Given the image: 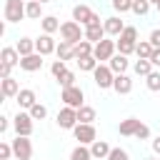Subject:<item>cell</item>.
Returning a JSON list of instances; mask_svg holds the SVG:
<instances>
[{
  "label": "cell",
  "instance_id": "cb8c5ba5",
  "mask_svg": "<svg viewBox=\"0 0 160 160\" xmlns=\"http://www.w3.org/2000/svg\"><path fill=\"white\" fill-rule=\"evenodd\" d=\"M25 12H28L30 20H42V18H45V15H42V2H38V0H30L28 8H25Z\"/></svg>",
  "mask_w": 160,
  "mask_h": 160
},
{
  "label": "cell",
  "instance_id": "5bb4252c",
  "mask_svg": "<svg viewBox=\"0 0 160 160\" xmlns=\"http://www.w3.org/2000/svg\"><path fill=\"white\" fill-rule=\"evenodd\" d=\"M20 68H22V70H28V72H35V70H40V68H42V55H40V52L25 55V58L20 60Z\"/></svg>",
  "mask_w": 160,
  "mask_h": 160
},
{
  "label": "cell",
  "instance_id": "60d3db41",
  "mask_svg": "<svg viewBox=\"0 0 160 160\" xmlns=\"http://www.w3.org/2000/svg\"><path fill=\"white\" fill-rule=\"evenodd\" d=\"M12 158V145L10 142H0V160H10Z\"/></svg>",
  "mask_w": 160,
  "mask_h": 160
},
{
  "label": "cell",
  "instance_id": "bcb514c9",
  "mask_svg": "<svg viewBox=\"0 0 160 160\" xmlns=\"http://www.w3.org/2000/svg\"><path fill=\"white\" fill-rule=\"evenodd\" d=\"M8 128H10V120H8L5 115H2V118H0V132H5Z\"/></svg>",
  "mask_w": 160,
  "mask_h": 160
},
{
  "label": "cell",
  "instance_id": "4316f807",
  "mask_svg": "<svg viewBox=\"0 0 160 160\" xmlns=\"http://www.w3.org/2000/svg\"><path fill=\"white\" fill-rule=\"evenodd\" d=\"M40 25H42V32H48V35H52L55 30H60V22H58L55 15H45V18L40 20Z\"/></svg>",
  "mask_w": 160,
  "mask_h": 160
},
{
  "label": "cell",
  "instance_id": "277c9868",
  "mask_svg": "<svg viewBox=\"0 0 160 160\" xmlns=\"http://www.w3.org/2000/svg\"><path fill=\"white\" fill-rule=\"evenodd\" d=\"M60 100H62L68 108L80 110V108H82V100H85V92H82L78 85H72V88H65V90L60 92Z\"/></svg>",
  "mask_w": 160,
  "mask_h": 160
},
{
  "label": "cell",
  "instance_id": "1f68e13d",
  "mask_svg": "<svg viewBox=\"0 0 160 160\" xmlns=\"http://www.w3.org/2000/svg\"><path fill=\"white\" fill-rule=\"evenodd\" d=\"M135 72L142 75V78H148V75L152 72V62H150V60H138V62H135Z\"/></svg>",
  "mask_w": 160,
  "mask_h": 160
},
{
  "label": "cell",
  "instance_id": "9c48e42d",
  "mask_svg": "<svg viewBox=\"0 0 160 160\" xmlns=\"http://www.w3.org/2000/svg\"><path fill=\"white\" fill-rule=\"evenodd\" d=\"M72 20L88 28L90 22H95V20H100V15H95V12H92V10L88 8V5H75V8H72Z\"/></svg>",
  "mask_w": 160,
  "mask_h": 160
},
{
  "label": "cell",
  "instance_id": "7c38bea8",
  "mask_svg": "<svg viewBox=\"0 0 160 160\" xmlns=\"http://www.w3.org/2000/svg\"><path fill=\"white\" fill-rule=\"evenodd\" d=\"M85 40H90L92 45H98L100 40H105V28H102L100 20H95V22H90L85 28Z\"/></svg>",
  "mask_w": 160,
  "mask_h": 160
},
{
  "label": "cell",
  "instance_id": "4dcf8cb0",
  "mask_svg": "<svg viewBox=\"0 0 160 160\" xmlns=\"http://www.w3.org/2000/svg\"><path fill=\"white\" fill-rule=\"evenodd\" d=\"M78 65H80V70H85V72H92V70H95L100 62H98V60L90 55V58H80V60H78Z\"/></svg>",
  "mask_w": 160,
  "mask_h": 160
},
{
  "label": "cell",
  "instance_id": "5b68a950",
  "mask_svg": "<svg viewBox=\"0 0 160 160\" xmlns=\"http://www.w3.org/2000/svg\"><path fill=\"white\" fill-rule=\"evenodd\" d=\"M10 145H12V155H15L18 160H30V158H32V142H30V138L18 135Z\"/></svg>",
  "mask_w": 160,
  "mask_h": 160
},
{
  "label": "cell",
  "instance_id": "8992f818",
  "mask_svg": "<svg viewBox=\"0 0 160 160\" xmlns=\"http://www.w3.org/2000/svg\"><path fill=\"white\" fill-rule=\"evenodd\" d=\"M72 135H75V140H80V145H92V142L98 140L95 125H82V122H78V125L72 128Z\"/></svg>",
  "mask_w": 160,
  "mask_h": 160
},
{
  "label": "cell",
  "instance_id": "f5cc1de1",
  "mask_svg": "<svg viewBox=\"0 0 160 160\" xmlns=\"http://www.w3.org/2000/svg\"><path fill=\"white\" fill-rule=\"evenodd\" d=\"M28 2H30V0H28Z\"/></svg>",
  "mask_w": 160,
  "mask_h": 160
},
{
  "label": "cell",
  "instance_id": "30bf717a",
  "mask_svg": "<svg viewBox=\"0 0 160 160\" xmlns=\"http://www.w3.org/2000/svg\"><path fill=\"white\" fill-rule=\"evenodd\" d=\"M58 125H60L62 130H72V128L78 125V110L65 105V108L58 112Z\"/></svg>",
  "mask_w": 160,
  "mask_h": 160
},
{
  "label": "cell",
  "instance_id": "ee69618b",
  "mask_svg": "<svg viewBox=\"0 0 160 160\" xmlns=\"http://www.w3.org/2000/svg\"><path fill=\"white\" fill-rule=\"evenodd\" d=\"M10 70H12V65L0 62V78H2V80H5V78H10Z\"/></svg>",
  "mask_w": 160,
  "mask_h": 160
},
{
  "label": "cell",
  "instance_id": "7402d4cb",
  "mask_svg": "<svg viewBox=\"0 0 160 160\" xmlns=\"http://www.w3.org/2000/svg\"><path fill=\"white\" fill-rule=\"evenodd\" d=\"M0 60L15 68V65H20V60H22V58H20V52H18L15 48H2V52H0Z\"/></svg>",
  "mask_w": 160,
  "mask_h": 160
},
{
  "label": "cell",
  "instance_id": "e0dca14e",
  "mask_svg": "<svg viewBox=\"0 0 160 160\" xmlns=\"http://www.w3.org/2000/svg\"><path fill=\"white\" fill-rule=\"evenodd\" d=\"M15 100H18V105H20V108H28V110H30V108L38 102L35 90H30V88H22V90L18 92V98H15Z\"/></svg>",
  "mask_w": 160,
  "mask_h": 160
},
{
  "label": "cell",
  "instance_id": "8d00e7d4",
  "mask_svg": "<svg viewBox=\"0 0 160 160\" xmlns=\"http://www.w3.org/2000/svg\"><path fill=\"white\" fill-rule=\"evenodd\" d=\"M122 40H130V42H138V28H132V25H128L125 30H122V35H120Z\"/></svg>",
  "mask_w": 160,
  "mask_h": 160
},
{
  "label": "cell",
  "instance_id": "6da1fadb",
  "mask_svg": "<svg viewBox=\"0 0 160 160\" xmlns=\"http://www.w3.org/2000/svg\"><path fill=\"white\" fill-rule=\"evenodd\" d=\"M60 40H65V42H70V45H78L80 40H85V32H82L80 22H75V20L62 22V25H60Z\"/></svg>",
  "mask_w": 160,
  "mask_h": 160
},
{
  "label": "cell",
  "instance_id": "7a4b0ae2",
  "mask_svg": "<svg viewBox=\"0 0 160 160\" xmlns=\"http://www.w3.org/2000/svg\"><path fill=\"white\" fill-rule=\"evenodd\" d=\"M25 8H28L25 0H5V20L8 22H20L22 18H28Z\"/></svg>",
  "mask_w": 160,
  "mask_h": 160
},
{
  "label": "cell",
  "instance_id": "ffe728a7",
  "mask_svg": "<svg viewBox=\"0 0 160 160\" xmlns=\"http://www.w3.org/2000/svg\"><path fill=\"white\" fill-rule=\"evenodd\" d=\"M92 50H95V45L90 42V40H80L78 45H72V52H75V58L80 60V58H90L92 55Z\"/></svg>",
  "mask_w": 160,
  "mask_h": 160
},
{
  "label": "cell",
  "instance_id": "816d5d0a",
  "mask_svg": "<svg viewBox=\"0 0 160 160\" xmlns=\"http://www.w3.org/2000/svg\"><path fill=\"white\" fill-rule=\"evenodd\" d=\"M145 160H155V158H145Z\"/></svg>",
  "mask_w": 160,
  "mask_h": 160
},
{
  "label": "cell",
  "instance_id": "681fc988",
  "mask_svg": "<svg viewBox=\"0 0 160 160\" xmlns=\"http://www.w3.org/2000/svg\"><path fill=\"white\" fill-rule=\"evenodd\" d=\"M38 2H42V5H45V2H50V0H38Z\"/></svg>",
  "mask_w": 160,
  "mask_h": 160
},
{
  "label": "cell",
  "instance_id": "484cf974",
  "mask_svg": "<svg viewBox=\"0 0 160 160\" xmlns=\"http://www.w3.org/2000/svg\"><path fill=\"white\" fill-rule=\"evenodd\" d=\"M138 128H140V120H138V118H128V120L120 122V135H125V138H128V135H135Z\"/></svg>",
  "mask_w": 160,
  "mask_h": 160
},
{
  "label": "cell",
  "instance_id": "74e56055",
  "mask_svg": "<svg viewBox=\"0 0 160 160\" xmlns=\"http://www.w3.org/2000/svg\"><path fill=\"white\" fill-rule=\"evenodd\" d=\"M50 72H52V75H55V80H58L62 72H68V68H65V62H62V60H55V62L50 65Z\"/></svg>",
  "mask_w": 160,
  "mask_h": 160
},
{
  "label": "cell",
  "instance_id": "52a82bcc",
  "mask_svg": "<svg viewBox=\"0 0 160 160\" xmlns=\"http://www.w3.org/2000/svg\"><path fill=\"white\" fill-rule=\"evenodd\" d=\"M115 50H118V42L115 40H100L98 45H95V50H92V58L100 62V60H110L112 55H115Z\"/></svg>",
  "mask_w": 160,
  "mask_h": 160
},
{
  "label": "cell",
  "instance_id": "44dd1931",
  "mask_svg": "<svg viewBox=\"0 0 160 160\" xmlns=\"http://www.w3.org/2000/svg\"><path fill=\"white\" fill-rule=\"evenodd\" d=\"M15 50L20 52V58L38 52V50H35V40H30V38H20V40H18V45H15Z\"/></svg>",
  "mask_w": 160,
  "mask_h": 160
},
{
  "label": "cell",
  "instance_id": "2e32d148",
  "mask_svg": "<svg viewBox=\"0 0 160 160\" xmlns=\"http://www.w3.org/2000/svg\"><path fill=\"white\" fill-rule=\"evenodd\" d=\"M0 90H2V98H18L20 85L15 78H5V80H0Z\"/></svg>",
  "mask_w": 160,
  "mask_h": 160
},
{
  "label": "cell",
  "instance_id": "d6986e66",
  "mask_svg": "<svg viewBox=\"0 0 160 160\" xmlns=\"http://www.w3.org/2000/svg\"><path fill=\"white\" fill-rule=\"evenodd\" d=\"M112 90H115L118 95H128V92L132 90V80H130L128 75H115V82H112Z\"/></svg>",
  "mask_w": 160,
  "mask_h": 160
},
{
  "label": "cell",
  "instance_id": "d4e9b609",
  "mask_svg": "<svg viewBox=\"0 0 160 160\" xmlns=\"http://www.w3.org/2000/svg\"><path fill=\"white\" fill-rule=\"evenodd\" d=\"M92 120H95V108L82 105V108L78 110V122H82V125H92Z\"/></svg>",
  "mask_w": 160,
  "mask_h": 160
},
{
  "label": "cell",
  "instance_id": "83f0119b",
  "mask_svg": "<svg viewBox=\"0 0 160 160\" xmlns=\"http://www.w3.org/2000/svg\"><path fill=\"white\" fill-rule=\"evenodd\" d=\"M152 45H150V40H140L138 42V48H135V52H138V58L140 60H150V55H152Z\"/></svg>",
  "mask_w": 160,
  "mask_h": 160
},
{
  "label": "cell",
  "instance_id": "ab89813d",
  "mask_svg": "<svg viewBox=\"0 0 160 160\" xmlns=\"http://www.w3.org/2000/svg\"><path fill=\"white\" fill-rule=\"evenodd\" d=\"M108 160H130V155H128L122 148H112L110 155H108Z\"/></svg>",
  "mask_w": 160,
  "mask_h": 160
},
{
  "label": "cell",
  "instance_id": "9a60e30c",
  "mask_svg": "<svg viewBox=\"0 0 160 160\" xmlns=\"http://www.w3.org/2000/svg\"><path fill=\"white\" fill-rule=\"evenodd\" d=\"M128 65H130V60H128V55H112L110 58V70L115 72V75H125V70H128Z\"/></svg>",
  "mask_w": 160,
  "mask_h": 160
},
{
  "label": "cell",
  "instance_id": "f35d334b",
  "mask_svg": "<svg viewBox=\"0 0 160 160\" xmlns=\"http://www.w3.org/2000/svg\"><path fill=\"white\" fill-rule=\"evenodd\" d=\"M112 8L118 12H128V10H132V0H112Z\"/></svg>",
  "mask_w": 160,
  "mask_h": 160
},
{
  "label": "cell",
  "instance_id": "7bdbcfd3",
  "mask_svg": "<svg viewBox=\"0 0 160 160\" xmlns=\"http://www.w3.org/2000/svg\"><path fill=\"white\" fill-rule=\"evenodd\" d=\"M150 45H152V48H155V50H158V48H160V28H158V30H152V32H150Z\"/></svg>",
  "mask_w": 160,
  "mask_h": 160
},
{
  "label": "cell",
  "instance_id": "f1b7e54d",
  "mask_svg": "<svg viewBox=\"0 0 160 160\" xmlns=\"http://www.w3.org/2000/svg\"><path fill=\"white\" fill-rule=\"evenodd\" d=\"M70 160H95V158H92V152H90L88 145H78V148L70 152Z\"/></svg>",
  "mask_w": 160,
  "mask_h": 160
},
{
  "label": "cell",
  "instance_id": "f6af8a7d",
  "mask_svg": "<svg viewBox=\"0 0 160 160\" xmlns=\"http://www.w3.org/2000/svg\"><path fill=\"white\" fill-rule=\"evenodd\" d=\"M150 62H152V68H160V48H158V50H152V55H150Z\"/></svg>",
  "mask_w": 160,
  "mask_h": 160
},
{
  "label": "cell",
  "instance_id": "ac0fdd59",
  "mask_svg": "<svg viewBox=\"0 0 160 160\" xmlns=\"http://www.w3.org/2000/svg\"><path fill=\"white\" fill-rule=\"evenodd\" d=\"M110 150H112V148H110L105 140H95V142L90 145V152H92V158H95V160H108Z\"/></svg>",
  "mask_w": 160,
  "mask_h": 160
},
{
  "label": "cell",
  "instance_id": "3957f363",
  "mask_svg": "<svg viewBox=\"0 0 160 160\" xmlns=\"http://www.w3.org/2000/svg\"><path fill=\"white\" fill-rule=\"evenodd\" d=\"M92 80H95V85H98L100 90H105V88H112L115 72L110 70V65H98V68L92 70Z\"/></svg>",
  "mask_w": 160,
  "mask_h": 160
},
{
  "label": "cell",
  "instance_id": "f546056e",
  "mask_svg": "<svg viewBox=\"0 0 160 160\" xmlns=\"http://www.w3.org/2000/svg\"><path fill=\"white\" fill-rule=\"evenodd\" d=\"M118 42V52L120 55H130V52H135V48H138V42H130V40H115Z\"/></svg>",
  "mask_w": 160,
  "mask_h": 160
},
{
  "label": "cell",
  "instance_id": "f907efd6",
  "mask_svg": "<svg viewBox=\"0 0 160 160\" xmlns=\"http://www.w3.org/2000/svg\"><path fill=\"white\" fill-rule=\"evenodd\" d=\"M155 8H158V12H160V5H155Z\"/></svg>",
  "mask_w": 160,
  "mask_h": 160
},
{
  "label": "cell",
  "instance_id": "8fae6325",
  "mask_svg": "<svg viewBox=\"0 0 160 160\" xmlns=\"http://www.w3.org/2000/svg\"><path fill=\"white\" fill-rule=\"evenodd\" d=\"M35 50L45 58V55H50V52H55L58 50V42L52 40V35H48V32H42L38 40H35Z\"/></svg>",
  "mask_w": 160,
  "mask_h": 160
},
{
  "label": "cell",
  "instance_id": "836d02e7",
  "mask_svg": "<svg viewBox=\"0 0 160 160\" xmlns=\"http://www.w3.org/2000/svg\"><path fill=\"white\" fill-rule=\"evenodd\" d=\"M132 12L135 15H148L150 12V0H132Z\"/></svg>",
  "mask_w": 160,
  "mask_h": 160
},
{
  "label": "cell",
  "instance_id": "c3c4849f",
  "mask_svg": "<svg viewBox=\"0 0 160 160\" xmlns=\"http://www.w3.org/2000/svg\"><path fill=\"white\" fill-rule=\"evenodd\" d=\"M150 2H152V5H160V0H150Z\"/></svg>",
  "mask_w": 160,
  "mask_h": 160
},
{
  "label": "cell",
  "instance_id": "7dc6e473",
  "mask_svg": "<svg viewBox=\"0 0 160 160\" xmlns=\"http://www.w3.org/2000/svg\"><path fill=\"white\" fill-rule=\"evenodd\" d=\"M152 152H155V155H160V138H155V140H152Z\"/></svg>",
  "mask_w": 160,
  "mask_h": 160
},
{
  "label": "cell",
  "instance_id": "d6a6232c",
  "mask_svg": "<svg viewBox=\"0 0 160 160\" xmlns=\"http://www.w3.org/2000/svg\"><path fill=\"white\" fill-rule=\"evenodd\" d=\"M28 112H30V118H32V120H45V115H48V108H45V105H40V102H35V105H32Z\"/></svg>",
  "mask_w": 160,
  "mask_h": 160
},
{
  "label": "cell",
  "instance_id": "e575fe53",
  "mask_svg": "<svg viewBox=\"0 0 160 160\" xmlns=\"http://www.w3.org/2000/svg\"><path fill=\"white\" fill-rule=\"evenodd\" d=\"M145 85H148V90H152V92H158L160 90V72H150L148 78H145Z\"/></svg>",
  "mask_w": 160,
  "mask_h": 160
},
{
  "label": "cell",
  "instance_id": "4fadbf2b",
  "mask_svg": "<svg viewBox=\"0 0 160 160\" xmlns=\"http://www.w3.org/2000/svg\"><path fill=\"white\" fill-rule=\"evenodd\" d=\"M102 28H105V35H112V38H120V35H122V30H125L128 25H125V22H122L120 18H115V15H112V18H105V22H102Z\"/></svg>",
  "mask_w": 160,
  "mask_h": 160
},
{
  "label": "cell",
  "instance_id": "d590c367",
  "mask_svg": "<svg viewBox=\"0 0 160 160\" xmlns=\"http://www.w3.org/2000/svg\"><path fill=\"white\" fill-rule=\"evenodd\" d=\"M58 82H60V88H62V90H65V88H72V85H75V72H72V70L62 72V75L58 78Z\"/></svg>",
  "mask_w": 160,
  "mask_h": 160
},
{
  "label": "cell",
  "instance_id": "ba28073f",
  "mask_svg": "<svg viewBox=\"0 0 160 160\" xmlns=\"http://www.w3.org/2000/svg\"><path fill=\"white\" fill-rule=\"evenodd\" d=\"M12 128H15L18 135L30 138V135H32V118H30V112H18V115L12 118Z\"/></svg>",
  "mask_w": 160,
  "mask_h": 160
},
{
  "label": "cell",
  "instance_id": "b9f144b4",
  "mask_svg": "<svg viewBox=\"0 0 160 160\" xmlns=\"http://www.w3.org/2000/svg\"><path fill=\"white\" fill-rule=\"evenodd\" d=\"M132 138H138V140H148V138H150V128L140 122V128L135 130V135H132Z\"/></svg>",
  "mask_w": 160,
  "mask_h": 160
},
{
  "label": "cell",
  "instance_id": "603a6c76",
  "mask_svg": "<svg viewBox=\"0 0 160 160\" xmlns=\"http://www.w3.org/2000/svg\"><path fill=\"white\" fill-rule=\"evenodd\" d=\"M55 55H58V60H62V62H68L70 58H75V52H72V45H70V42H65V40H60V42H58V50H55Z\"/></svg>",
  "mask_w": 160,
  "mask_h": 160
}]
</instances>
